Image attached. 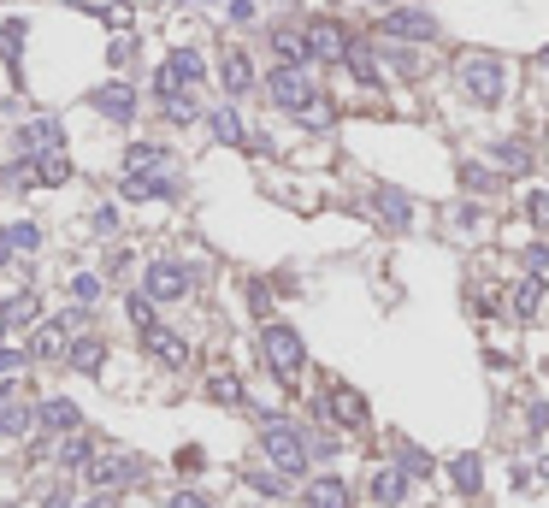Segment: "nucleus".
I'll return each instance as SVG.
<instances>
[{"instance_id": "38", "label": "nucleus", "mask_w": 549, "mask_h": 508, "mask_svg": "<svg viewBox=\"0 0 549 508\" xmlns=\"http://www.w3.org/2000/svg\"><path fill=\"white\" fill-rule=\"evenodd\" d=\"M24 367H30L24 349H0V379H12V373H24Z\"/></svg>"}, {"instance_id": "11", "label": "nucleus", "mask_w": 549, "mask_h": 508, "mask_svg": "<svg viewBox=\"0 0 549 508\" xmlns=\"http://www.w3.org/2000/svg\"><path fill=\"white\" fill-rule=\"evenodd\" d=\"M95 113H101V119H113V125H130V119H136V89L119 83V77H113V83H101V89H95Z\"/></svg>"}, {"instance_id": "19", "label": "nucleus", "mask_w": 549, "mask_h": 508, "mask_svg": "<svg viewBox=\"0 0 549 508\" xmlns=\"http://www.w3.org/2000/svg\"><path fill=\"white\" fill-rule=\"evenodd\" d=\"M402 497H408V473H402V467H378V473H372V503L396 508Z\"/></svg>"}, {"instance_id": "47", "label": "nucleus", "mask_w": 549, "mask_h": 508, "mask_svg": "<svg viewBox=\"0 0 549 508\" xmlns=\"http://www.w3.org/2000/svg\"><path fill=\"white\" fill-rule=\"evenodd\" d=\"M538 473H544V479H549V455H544V461H538Z\"/></svg>"}, {"instance_id": "27", "label": "nucleus", "mask_w": 549, "mask_h": 508, "mask_svg": "<svg viewBox=\"0 0 549 508\" xmlns=\"http://www.w3.org/2000/svg\"><path fill=\"white\" fill-rule=\"evenodd\" d=\"M538 308H544V278L532 272L526 284H514V319H538Z\"/></svg>"}, {"instance_id": "40", "label": "nucleus", "mask_w": 549, "mask_h": 508, "mask_svg": "<svg viewBox=\"0 0 549 508\" xmlns=\"http://www.w3.org/2000/svg\"><path fill=\"white\" fill-rule=\"evenodd\" d=\"M526 272H538V278L549 272V249H544V243H532V249H526Z\"/></svg>"}, {"instance_id": "49", "label": "nucleus", "mask_w": 549, "mask_h": 508, "mask_svg": "<svg viewBox=\"0 0 549 508\" xmlns=\"http://www.w3.org/2000/svg\"><path fill=\"white\" fill-rule=\"evenodd\" d=\"M372 6H390V0H372Z\"/></svg>"}, {"instance_id": "28", "label": "nucleus", "mask_w": 549, "mask_h": 508, "mask_svg": "<svg viewBox=\"0 0 549 508\" xmlns=\"http://www.w3.org/2000/svg\"><path fill=\"white\" fill-rule=\"evenodd\" d=\"M496 166H502V178H520V172H532V148L526 142H496Z\"/></svg>"}, {"instance_id": "36", "label": "nucleus", "mask_w": 549, "mask_h": 508, "mask_svg": "<svg viewBox=\"0 0 549 508\" xmlns=\"http://www.w3.org/2000/svg\"><path fill=\"white\" fill-rule=\"evenodd\" d=\"M526 219L549 231V190H532V195H526Z\"/></svg>"}, {"instance_id": "9", "label": "nucleus", "mask_w": 549, "mask_h": 508, "mask_svg": "<svg viewBox=\"0 0 549 508\" xmlns=\"http://www.w3.org/2000/svg\"><path fill=\"white\" fill-rule=\"evenodd\" d=\"M142 290H148L154 302H178L183 290H189V266H178V260H154L148 278H142Z\"/></svg>"}, {"instance_id": "5", "label": "nucleus", "mask_w": 549, "mask_h": 508, "mask_svg": "<svg viewBox=\"0 0 549 508\" xmlns=\"http://www.w3.org/2000/svg\"><path fill=\"white\" fill-rule=\"evenodd\" d=\"M302 36H307V60L313 65H343L349 42H355L337 18H313V24H302Z\"/></svg>"}, {"instance_id": "8", "label": "nucleus", "mask_w": 549, "mask_h": 508, "mask_svg": "<svg viewBox=\"0 0 549 508\" xmlns=\"http://www.w3.org/2000/svg\"><path fill=\"white\" fill-rule=\"evenodd\" d=\"M142 473V461L136 455H124V449H95L89 455V479H95V491H119Z\"/></svg>"}, {"instance_id": "21", "label": "nucleus", "mask_w": 549, "mask_h": 508, "mask_svg": "<svg viewBox=\"0 0 549 508\" xmlns=\"http://www.w3.org/2000/svg\"><path fill=\"white\" fill-rule=\"evenodd\" d=\"M65 178H71V160L60 148L54 154H30V184H65Z\"/></svg>"}, {"instance_id": "32", "label": "nucleus", "mask_w": 549, "mask_h": 508, "mask_svg": "<svg viewBox=\"0 0 549 508\" xmlns=\"http://www.w3.org/2000/svg\"><path fill=\"white\" fill-rule=\"evenodd\" d=\"M207 396L225 402V408H237V402H243V384H237V373H213V379H207Z\"/></svg>"}, {"instance_id": "26", "label": "nucleus", "mask_w": 549, "mask_h": 508, "mask_svg": "<svg viewBox=\"0 0 549 508\" xmlns=\"http://www.w3.org/2000/svg\"><path fill=\"white\" fill-rule=\"evenodd\" d=\"M24 30H30L24 18H6L0 24V60L12 65V77H18V60H24Z\"/></svg>"}, {"instance_id": "30", "label": "nucleus", "mask_w": 549, "mask_h": 508, "mask_svg": "<svg viewBox=\"0 0 549 508\" xmlns=\"http://www.w3.org/2000/svg\"><path fill=\"white\" fill-rule=\"evenodd\" d=\"M207 125H213V136H219V142H231V148H243V142H248L243 119H237V107H219V113H213Z\"/></svg>"}, {"instance_id": "46", "label": "nucleus", "mask_w": 549, "mask_h": 508, "mask_svg": "<svg viewBox=\"0 0 549 508\" xmlns=\"http://www.w3.org/2000/svg\"><path fill=\"white\" fill-rule=\"evenodd\" d=\"M254 491H266V497H284V485H278L272 473H254Z\"/></svg>"}, {"instance_id": "6", "label": "nucleus", "mask_w": 549, "mask_h": 508, "mask_svg": "<svg viewBox=\"0 0 549 508\" xmlns=\"http://www.w3.org/2000/svg\"><path fill=\"white\" fill-rule=\"evenodd\" d=\"M266 95H272V107L302 113L307 101H313V77H307V65H278V71H266Z\"/></svg>"}, {"instance_id": "18", "label": "nucleus", "mask_w": 549, "mask_h": 508, "mask_svg": "<svg viewBox=\"0 0 549 508\" xmlns=\"http://www.w3.org/2000/svg\"><path fill=\"white\" fill-rule=\"evenodd\" d=\"M449 479H455V491H461V497H479V485H485V461L467 449V455H455V461H449Z\"/></svg>"}, {"instance_id": "22", "label": "nucleus", "mask_w": 549, "mask_h": 508, "mask_svg": "<svg viewBox=\"0 0 549 508\" xmlns=\"http://www.w3.org/2000/svg\"><path fill=\"white\" fill-rule=\"evenodd\" d=\"M343 65H349V77H355L361 89H378V83H384V71H378V60L366 54L361 42H349V54H343Z\"/></svg>"}, {"instance_id": "13", "label": "nucleus", "mask_w": 549, "mask_h": 508, "mask_svg": "<svg viewBox=\"0 0 549 508\" xmlns=\"http://www.w3.org/2000/svg\"><path fill=\"white\" fill-rule=\"evenodd\" d=\"M219 83H225V95H248L254 89V60H248L243 48H225L219 54Z\"/></svg>"}, {"instance_id": "45", "label": "nucleus", "mask_w": 549, "mask_h": 508, "mask_svg": "<svg viewBox=\"0 0 549 508\" xmlns=\"http://www.w3.org/2000/svg\"><path fill=\"white\" fill-rule=\"evenodd\" d=\"M172 508H213V503H207L201 491H178V497H172Z\"/></svg>"}, {"instance_id": "16", "label": "nucleus", "mask_w": 549, "mask_h": 508, "mask_svg": "<svg viewBox=\"0 0 549 508\" xmlns=\"http://www.w3.org/2000/svg\"><path fill=\"white\" fill-rule=\"evenodd\" d=\"M36 420H42L48 432H77V426H83L77 402H65V396H48V402H36Z\"/></svg>"}, {"instance_id": "7", "label": "nucleus", "mask_w": 549, "mask_h": 508, "mask_svg": "<svg viewBox=\"0 0 549 508\" xmlns=\"http://www.w3.org/2000/svg\"><path fill=\"white\" fill-rule=\"evenodd\" d=\"M378 30H384L390 42H437V18H431L426 6H390Z\"/></svg>"}, {"instance_id": "39", "label": "nucleus", "mask_w": 549, "mask_h": 508, "mask_svg": "<svg viewBox=\"0 0 549 508\" xmlns=\"http://www.w3.org/2000/svg\"><path fill=\"white\" fill-rule=\"evenodd\" d=\"M130 319H136V325H154V296H148V290L130 296Z\"/></svg>"}, {"instance_id": "29", "label": "nucleus", "mask_w": 549, "mask_h": 508, "mask_svg": "<svg viewBox=\"0 0 549 508\" xmlns=\"http://www.w3.org/2000/svg\"><path fill=\"white\" fill-rule=\"evenodd\" d=\"M160 113H166L172 125H195V119H201V107H195V95H189V89H178V95H160Z\"/></svg>"}, {"instance_id": "44", "label": "nucleus", "mask_w": 549, "mask_h": 508, "mask_svg": "<svg viewBox=\"0 0 549 508\" xmlns=\"http://www.w3.org/2000/svg\"><path fill=\"white\" fill-rule=\"evenodd\" d=\"M6 243H12V249H36V231H30V225H18V231H6Z\"/></svg>"}, {"instance_id": "37", "label": "nucleus", "mask_w": 549, "mask_h": 508, "mask_svg": "<svg viewBox=\"0 0 549 508\" xmlns=\"http://www.w3.org/2000/svg\"><path fill=\"white\" fill-rule=\"evenodd\" d=\"M302 125H307V130H325V125H331V107H325L319 95H313V101L302 107Z\"/></svg>"}, {"instance_id": "20", "label": "nucleus", "mask_w": 549, "mask_h": 508, "mask_svg": "<svg viewBox=\"0 0 549 508\" xmlns=\"http://www.w3.org/2000/svg\"><path fill=\"white\" fill-rule=\"evenodd\" d=\"M302 508H349V485H343V479H313Z\"/></svg>"}, {"instance_id": "12", "label": "nucleus", "mask_w": 549, "mask_h": 508, "mask_svg": "<svg viewBox=\"0 0 549 508\" xmlns=\"http://www.w3.org/2000/svg\"><path fill=\"white\" fill-rule=\"evenodd\" d=\"M142 349H148L160 367H183V361H189V343H183L178 331H166V325H142Z\"/></svg>"}, {"instance_id": "24", "label": "nucleus", "mask_w": 549, "mask_h": 508, "mask_svg": "<svg viewBox=\"0 0 549 508\" xmlns=\"http://www.w3.org/2000/svg\"><path fill=\"white\" fill-rule=\"evenodd\" d=\"M166 160H172L166 148H148V142H136V148L124 154V172H130V178H148V172H160Z\"/></svg>"}, {"instance_id": "42", "label": "nucleus", "mask_w": 549, "mask_h": 508, "mask_svg": "<svg viewBox=\"0 0 549 508\" xmlns=\"http://www.w3.org/2000/svg\"><path fill=\"white\" fill-rule=\"evenodd\" d=\"M71 290H77V302H95V296H101V278H89V272H83Z\"/></svg>"}, {"instance_id": "43", "label": "nucleus", "mask_w": 549, "mask_h": 508, "mask_svg": "<svg viewBox=\"0 0 549 508\" xmlns=\"http://www.w3.org/2000/svg\"><path fill=\"white\" fill-rule=\"evenodd\" d=\"M101 18H107L113 30H130V6H101Z\"/></svg>"}, {"instance_id": "25", "label": "nucleus", "mask_w": 549, "mask_h": 508, "mask_svg": "<svg viewBox=\"0 0 549 508\" xmlns=\"http://www.w3.org/2000/svg\"><path fill=\"white\" fill-rule=\"evenodd\" d=\"M30 361H65V325H42L30 337Z\"/></svg>"}, {"instance_id": "1", "label": "nucleus", "mask_w": 549, "mask_h": 508, "mask_svg": "<svg viewBox=\"0 0 549 508\" xmlns=\"http://www.w3.org/2000/svg\"><path fill=\"white\" fill-rule=\"evenodd\" d=\"M260 449H266V461L278 467V473H307V432L302 426H290V420H266V432H260Z\"/></svg>"}, {"instance_id": "35", "label": "nucleus", "mask_w": 549, "mask_h": 508, "mask_svg": "<svg viewBox=\"0 0 549 508\" xmlns=\"http://www.w3.org/2000/svg\"><path fill=\"white\" fill-rule=\"evenodd\" d=\"M89 455H95V444H89V438H71V444L60 449L65 467H89Z\"/></svg>"}, {"instance_id": "23", "label": "nucleus", "mask_w": 549, "mask_h": 508, "mask_svg": "<svg viewBox=\"0 0 549 508\" xmlns=\"http://www.w3.org/2000/svg\"><path fill=\"white\" fill-rule=\"evenodd\" d=\"M372 201H378V213H384V225H390V231H402V225L414 219V201H408L402 190H378Z\"/></svg>"}, {"instance_id": "15", "label": "nucleus", "mask_w": 549, "mask_h": 508, "mask_svg": "<svg viewBox=\"0 0 549 508\" xmlns=\"http://www.w3.org/2000/svg\"><path fill=\"white\" fill-rule=\"evenodd\" d=\"M65 361H71L77 373L95 379V373L107 367V343H101V337H77V343H65Z\"/></svg>"}, {"instance_id": "48", "label": "nucleus", "mask_w": 549, "mask_h": 508, "mask_svg": "<svg viewBox=\"0 0 549 508\" xmlns=\"http://www.w3.org/2000/svg\"><path fill=\"white\" fill-rule=\"evenodd\" d=\"M538 60H544V65H549V48H544V54H538Z\"/></svg>"}, {"instance_id": "34", "label": "nucleus", "mask_w": 549, "mask_h": 508, "mask_svg": "<svg viewBox=\"0 0 549 508\" xmlns=\"http://www.w3.org/2000/svg\"><path fill=\"white\" fill-rule=\"evenodd\" d=\"M396 467H402L408 479H420V473H431V455H426V449H414V444H402V455H396Z\"/></svg>"}, {"instance_id": "3", "label": "nucleus", "mask_w": 549, "mask_h": 508, "mask_svg": "<svg viewBox=\"0 0 549 508\" xmlns=\"http://www.w3.org/2000/svg\"><path fill=\"white\" fill-rule=\"evenodd\" d=\"M260 355H266V367H272L284 384H296L302 367H307V349H302V337H296L290 325H266V331H260Z\"/></svg>"}, {"instance_id": "17", "label": "nucleus", "mask_w": 549, "mask_h": 508, "mask_svg": "<svg viewBox=\"0 0 549 508\" xmlns=\"http://www.w3.org/2000/svg\"><path fill=\"white\" fill-rule=\"evenodd\" d=\"M272 54H278V65H307L302 24H278V30H272Z\"/></svg>"}, {"instance_id": "4", "label": "nucleus", "mask_w": 549, "mask_h": 508, "mask_svg": "<svg viewBox=\"0 0 549 508\" xmlns=\"http://www.w3.org/2000/svg\"><path fill=\"white\" fill-rule=\"evenodd\" d=\"M207 77V60L195 54V48H172L166 60H160V71H154V95H178V89H195Z\"/></svg>"}, {"instance_id": "14", "label": "nucleus", "mask_w": 549, "mask_h": 508, "mask_svg": "<svg viewBox=\"0 0 549 508\" xmlns=\"http://www.w3.org/2000/svg\"><path fill=\"white\" fill-rule=\"evenodd\" d=\"M60 142H65L60 119H30V125L18 130V148H24V154H54Z\"/></svg>"}, {"instance_id": "33", "label": "nucleus", "mask_w": 549, "mask_h": 508, "mask_svg": "<svg viewBox=\"0 0 549 508\" xmlns=\"http://www.w3.org/2000/svg\"><path fill=\"white\" fill-rule=\"evenodd\" d=\"M30 426V408H18L12 396H0V438H18Z\"/></svg>"}, {"instance_id": "31", "label": "nucleus", "mask_w": 549, "mask_h": 508, "mask_svg": "<svg viewBox=\"0 0 549 508\" xmlns=\"http://www.w3.org/2000/svg\"><path fill=\"white\" fill-rule=\"evenodd\" d=\"M36 314H42V302L24 290V296H12V302H0V319L6 325H36Z\"/></svg>"}, {"instance_id": "41", "label": "nucleus", "mask_w": 549, "mask_h": 508, "mask_svg": "<svg viewBox=\"0 0 549 508\" xmlns=\"http://www.w3.org/2000/svg\"><path fill=\"white\" fill-rule=\"evenodd\" d=\"M461 178H467V190H490V184H496L485 166H461Z\"/></svg>"}, {"instance_id": "10", "label": "nucleus", "mask_w": 549, "mask_h": 508, "mask_svg": "<svg viewBox=\"0 0 549 508\" xmlns=\"http://www.w3.org/2000/svg\"><path fill=\"white\" fill-rule=\"evenodd\" d=\"M319 414H331L337 426H366V396L361 390H349V384H331L325 402H319Z\"/></svg>"}, {"instance_id": "2", "label": "nucleus", "mask_w": 549, "mask_h": 508, "mask_svg": "<svg viewBox=\"0 0 549 508\" xmlns=\"http://www.w3.org/2000/svg\"><path fill=\"white\" fill-rule=\"evenodd\" d=\"M461 89H467V101L496 107V101L508 95V65L496 60V54H467V60H461Z\"/></svg>"}]
</instances>
